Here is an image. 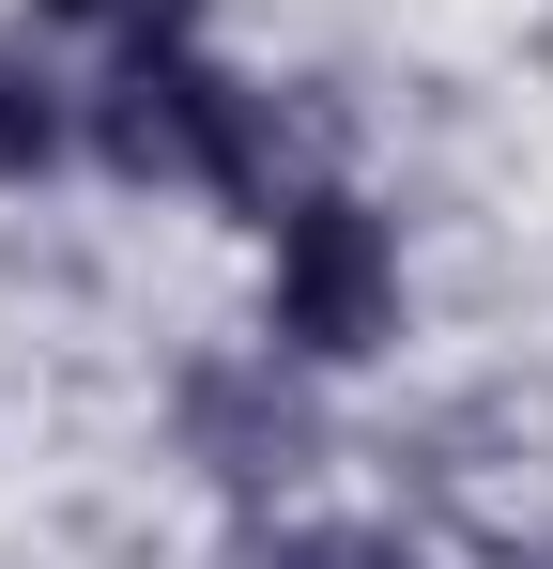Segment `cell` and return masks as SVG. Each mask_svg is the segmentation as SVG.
Wrapping results in <instances>:
<instances>
[{
	"instance_id": "3957f363",
	"label": "cell",
	"mask_w": 553,
	"mask_h": 569,
	"mask_svg": "<svg viewBox=\"0 0 553 569\" xmlns=\"http://www.w3.org/2000/svg\"><path fill=\"white\" fill-rule=\"evenodd\" d=\"M184 462L200 477H231V492H276V477L308 462V385H292V355H200V370H184Z\"/></svg>"
},
{
	"instance_id": "5b68a950",
	"label": "cell",
	"mask_w": 553,
	"mask_h": 569,
	"mask_svg": "<svg viewBox=\"0 0 553 569\" xmlns=\"http://www.w3.org/2000/svg\"><path fill=\"white\" fill-rule=\"evenodd\" d=\"M231 569H415V555L369 539V523H276V539H247Z\"/></svg>"
},
{
	"instance_id": "7a4b0ae2",
	"label": "cell",
	"mask_w": 553,
	"mask_h": 569,
	"mask_svg": "<svg viewBox=\"0 0 553 569\" xmlns=\"http://www.w3.org/2000/svg\"><path fill=\"white\" fill-rule=\"evenodd\" d=\"M276 355L292 370H354V355H384L400 339V231L369 216L354 186H276Z\"/></svg>"
},
{
	"instance_id": "6da1fadb",
	"label": "cell",
	"mask_w": 553,
	"mask_h": 569,
	"mask_svg": "<svg viewBox=\"0 0 553 569\" xmlns=\"http://www.w3.org/2000/svg\"><path fill=\"white\" fill-rule=\"evenodd\" d=\"M92 154L123 186H200L231 216H276V108L215 78L200 47H123V78L92 93Z\"/></svg>"
},
{
	"instance_id": "52a82bcc",
	"label": "cell",
	"mask_w": 553,
	"mask_h": 569,
	"mask_svg": "<svg viewBox=\"0 0 553 569\" xmlns=\"http://www.w3.org/2000/svg\"><path fill=\"white\" fill-rule=\"evenodd\" d=\"M492 569H553V539H523V555H492Z\"/></svg>"
},
{
	"instance_id": "277c9868",
	"label": "cell",
	"mask_w": 553,
	"mask_h": 569,
	"mask_svg": "<svg viewBox=\"0 0 553 569\" xmlns=\"http://www.w3.org/2000/svg\"><path fill=\"white\" fill-rule=\"evenodd\" d=\"M31 170H62V93L0 47V186H31Z\"/></svg>"
},
{
	"instance_id": "8992f818",
	"label": "cell",
	"mask_w": 553,
	"mask_h": 569,
	"mask_svg": "<svg viewBox=\"0 0 553 569\" xmlns=\"http://www.w3.org/2000/svg\"><path fill=\"white\" fill-rule=\"evenodd\" d=\"M47 16H78V31H108V47H184L200 0H47Z\"/></svg>"
}]
</instances>
